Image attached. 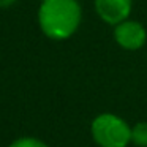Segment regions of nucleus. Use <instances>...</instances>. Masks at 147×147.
I'll return each instance as SVG.
<instances>
[{
	"instance_id": "f257e3e1",
	"label": "nucleus",
	"mask_w": 147,
	"mask_h": 147,
	"mask_svg": "<svg viewBox=\"0 0 147 147\" xmlns=\"http://www.w3.org/2000/svg\"><path fill=\"white\" fill-rule=\"evenodd\" d=\"M82 11L78 0H43L38 8V26L54 41L70 38L79 29Z\"/></svg>"
},
{
	"instance_id": "f03ea898",
	"label": "nucleus",
	"mask_w": 147,
	"mask_h": 147,
	"mask_svg": "<svg viewBox=\"0 0 147 147\" xmlns=\"http://www.w3.org/2000/svg\"><path fill=\"white\" fill-rule=\"evenodd\" d=\"M90 134L98 147H128L131 144V127L112 112H101L92 120Z\"/></svg>"
},
{
	"instance_id": "7ed1b4c3",
	"label": "nucleus",
	"mask_w": 147,
	"mask_h": 147,
	"mask_svg": "<svg viewBox=\"0 0 147 147\" xmlns=\"http://www.w3.org/2000/svg\"><path fill=\"white\" fill-rule=\"evenodd\" d=\"M114 40L122 49L138 51L146 45L147 30L138 21L125 19L114 26Z\"/></svg>"
},
{
	"instance_id": "20e7f679",
	"label": "nucleus",
	"mask_w": 147,
	"mask_h": 147,
	"mask_svg": "<svg viewBox=\"0 0 147 147\" xmlns=\"http://www.w3.org/2000/svg\"><path fill=\"white\" fill-rule=\"evenodd\" d=\"M133 7V0H95V10L100 19L109 26L128 19Z\"/></svg>"
},
{
	"instance_id": "39448f33",
	"label": "nucleus",
	"mask_w": 147,
	"mask_h": 147,
	"mask_svg": "<svg viewBox=\"0 0 147 147\" xmlns=\"http://www.w3.org/2000/svg\"><path fill=\"white\" fill-rule=\"evenodd\" d=\"M131 144L147 147V122H138L131 127Z\"/></svg>"
},
{
	"instance_id": "423d86ee",
	"label": "nucleus",
	"mask_w": 147,
	"mask_h": 147,
	"mask_svg": "<svg viewBox=\"0 0 147 147\" xmlns=\"http://www.w3.org/2000/svg\"><path fill=\"white\" fill-rule=\"evenodd\" d=\"M8 147H49V146L45 142V141L38 139V138L22 136V138H18V139H14Z\"/></svg>"
},
{
	"instance_id": "0eeeda50",
	"label": "nucleus",
	"mask_w": 147,
	"mask_h": 147,
	"mask_svg": "<svg viewBox=\"0 0 147 147\" xmlns=\"http://www.w3.org/2000/svg\"><path fill=\"white\" fill-rule=\"evenodd\" d=\"M16 3V0H0V8H10Z\"/></svg>"
},
{
	"instance_id": "6e6552de",
	"label": "nucleus",
	"mask_w": 147,
	"mask_h": 147,
	"mask_svg": "<svg viewBox=\"0 0 147 147\" xmlns=\"http://www.w3.org/2000/svg\"><path fill=\"white\" fill-rule=\"evenodd\" d=\"M41 2H43V0H41Z\"/></svg>"
}]
</instances>
